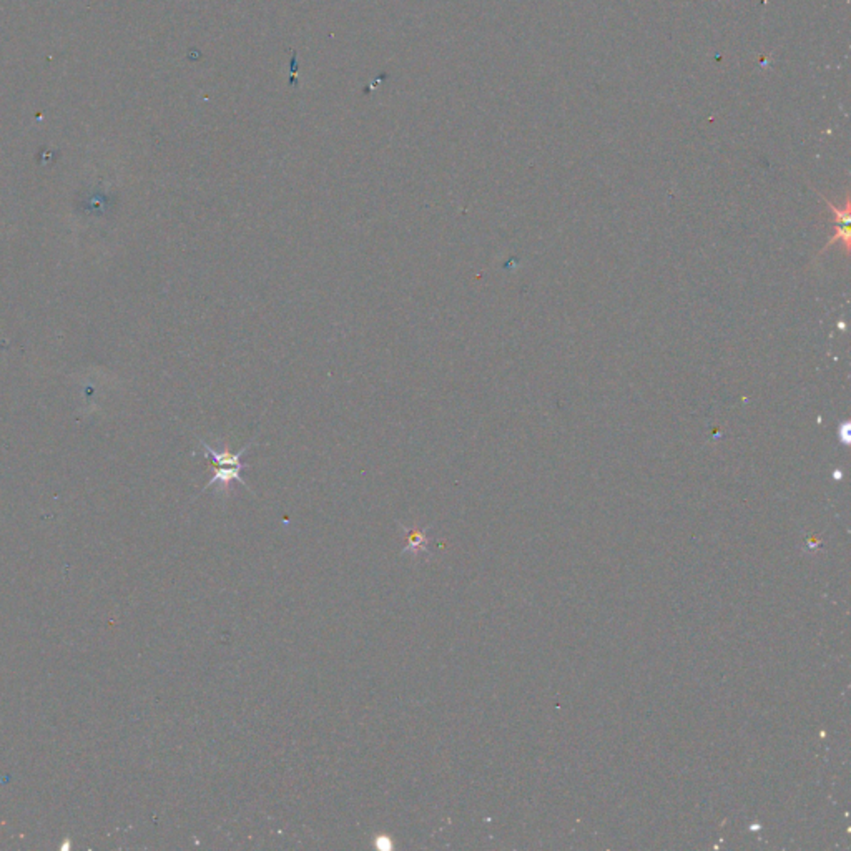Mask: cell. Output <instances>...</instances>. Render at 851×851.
Here are the masks:
<instances>
[{
	"label": "cell",
	"mask_w": 851,
	"mask_h": 851,
	"mask_svg": "<svg viewBox=\"0 0 851 851\" xmlns=\"http://www.w3.org/2000/svg\"><path fill=\"white\" fill-rule=\"evenodd\" d=\"M198 441H200L201 449H203V452H205V456L208 457L211 462V467H213V477L206 482V486L201 489V493H205L206 489L213 488V486H218V493L221 491L223 494H228L230 484L235 481L240 482V484L245 486V488H248L247 481L241 477V469L245 467L243 462H241V457H243L245 452L252 447L253 442H250V444L241 447L238 452H231L228 449L216 451L206 441H203V439H198Z\"/></svg>",
	"instance_id": "1"
},
{
	"label": "cell",
	"mask_w": 851,
	"mask_h": 851,
	"mask_svg": "<svg viewBox=\"0 0 851 851\" xmlns=\"http://www.w3.org/2000/svg\"><path fill=\"white\" fill-rule=\"evenodd\" d=\"M823 200H825V203L828 205L831 213H833V223H835V235H833V238L826 243L823 252L825 250L831 248L836 243H841L843 245L845 252L848 253V250H850V226H848L850 225V198L846 196L843 206H836L835 203H831L828 198H825V196H823Z\"/></svg>",
	"instance_id": "2"
},
{
	"label": "cell",
	"mask_w": 851,
	"mask_h": 851,
	"mask_svg": "<svg viewBox=\"0 0 851 851\" xmlns=\"http://www.w3.org/2000/svg\"><path fill=\"white\" fill-rule=\"evenodd\" d=\"M401 528L405 529L406 532V545L405 549H402V554H412L414 557H419L422 552H427V549H429V539H427L426 530L429 528L407 529L405 525H401Z\"/></svg>",
	"instance_id": "3"
},
{
	"label": "cell",
	"mask_w": 851,
	"mask_h": 851,
	"mask_svg": "<svg viewBox=\"0 0 851 851\" xmlns=\"http://www.w3.org/2000/svg\"><path fill=\"white\" fill-rule=\"evenodd\" d=\"M376 846L378 848H382V850H387L392 846V841L390 836H376Z\"/></svg>",
	"instance_id": "4"
}]
</instances>
